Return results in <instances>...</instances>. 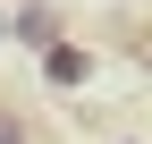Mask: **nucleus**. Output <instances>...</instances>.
<instances>
[{"label":"nucleus","instance_id":"nucleus-1","mask_svg":"<svg viewBox=\"0 0 152 144\" xmlns=\"http://www.w3.org/2000/svg\"><path fill=\"white\" fill-rule=\"evenodd\" d=\"M42 76H51V85H85V76H93V51H76V43H51V51H42Z\"/></svg>","mask_w":152,"mask_h":144},{"label":"nucleus","instance_id":"nucleus-2","mask_svg":"<svg viewBox=\"0 0 152 144\" xmlns=\"http://www.w3.org/2000/svg\"><path fill=\"white\" fill-rule=\"evenodd\" d=\"M9 34H17V43H34V51H51V43H59V17L34 0V9H17V17H9Z\"/></svg>","mask_w":152,"mask_h":144},{"label":"nucleus","instance_id":"nucleus-3","mask_svg":"<svg viewBox=\"0 0 152 144\" xmlns=\"http://www.w3.org/2000/svg\"><path fill=\"white\" fill-rule=\"evenodd\" d=\"M0 144H42V127H34L17 102H0Z\"/></svg>","mask_w":152,"mask_h":144}]
</instances>
